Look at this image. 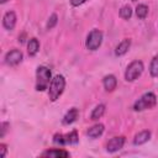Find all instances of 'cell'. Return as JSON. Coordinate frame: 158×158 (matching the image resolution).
Returning <instances> with one entry per match:
<instances>
[{"instance_id": "cell-1", "label": "cell", "mask_w": 158, "mask_h": 158, "mask_svg": "<svg viewBox=\"0 0 158 158\" xmlns=\"http://www.w3.org/2000/svg\"><path fill=\"white\" fill-rule=\"evenodd\" d=\"M65 88V79L63 75L57 74L56 77L52 78L51 83H49V88H48V96L51 101H57L59 99V96L63 94Z\"/></svg>"}, {"instance_id": "cell-2", "label": "cell", "mask_w": 158, "mask_h": 158, "mask_svg": "<svg viewBox=\"0 0 158 158\" xmlns=\"http://www.w3.org/2000/svg\"><path fill=\"white\" fill-rule=\"evenodd\" d=\"M52 74L49 68L44 65H40L36 69V90L37 91H43L48 88L51 80H52Z\"/></svg>"}, {"instance_id": "cell-3", "label": "cell", "mask_w": 158, "mask_h": 158, "mask_svg": "<svg viewBox=\"0 0 158 158\" xmlns=\"http://www.w3.org/2000/svg\"><path fill=\"white\" fill-rule=\"evenodd\" d=\"M157 104V96L154 93H144L135 104H133V110L135 111H143L147 109H152Z\"/></svg>"}, {"instance_id": "cell-4", "label": "cell", "mask_w": 158, "mask_h": 158, "mask_svg": "<svg viewBox=\"0 0 158 158\" xmlns=\"http://www.w3.org/2000/svg\"><path fill=\"white\" fill-rule=\"evenodd\" d=\"M144 69V65L141 60H133L132 63L128 64V67L126 68V72H125V79L127 81H133L136 80L143 72Z\"/></svg>"}, {"instance_id": "cell-5", "label": "cell", "mask_w": 158, "mask_h": 158, "mask_svg": "<svg viewBox=\"0 0 158 158\" xmlns=\"http://www.w3.org/2000/svg\"><path fill=\"white\" fill-rule=\"evenodd\" d=\"M102 43V32L99 30H93L89 32L86 41H85V46L89 51H96Z\"/></svg>"}, {"instance_id": "cell-6", "label": "cell", "mask_w": 158, "mask_h": 158, "mask_svg": "<svg viewBox=\"0 0 158 158\" xmlns=\"http://www.w3.org/2000/svg\"><path fill=\"white\" fill-rule=\"evenodd\" d=\"M53 142L57 144H77L79 142V137H78V132L74 130L69 133L62 135V133H56L53 136Z\"/></svg>"}, {"instance_id": "cell-7", "label": "cell", "mask_w": 158, "mask_h": 158, "mask_svg": "<svg viewBox=\"0 0 158 158\" xmlns=\"http://www.w3.org/2000/svg\"><path fill=\"white\" fill-rule=\"evenodd\" d=\"M125 141H126V139H125L123 136H117V137L111 138V139L107 142V144H106V151H107L109 153H115V152L120 151V149L123 147Z\"/></svg>"}, {"instance_id": "cell-8", "label": "cell", "mask_w": 158, "mask_h": 158, "mask_svg": "<svg viewBox=\"0 0 158 158\" xmlns=\"http://www.w3.org/2000/svg\"><path fill=\"white\" fill-rule=\"evenodd\" d=\"M22 52L20 49H11L5 56V63L7 65H17L22 60Z\"/></svg>"}, {"instance_id": "cell-9", "label": "cell", "mask_w": 158, "mask_h": 158, "mask_svg": "<svg viewBox=\"0 0 158 158\" xmlns=\"http://www.w3.org/2000/svg\"><path fill=\"white\" fill-rule=\"evenodd\" d=\"M16 20H17L16 14L14 11H7V12H5V15L2 17V26L6 30L11 31V30H14V27L16 25Z\"/></svg>"}, {"instance_id": "cell-10", "label": "cell", "mask_w": 158, "mask_h": 158, "mask_svg": "<svg viewBox=\"0 0 158 158\" xmlns=\"http://www.w3.org/2000/svg\"><path fill=\"white\" fill-rule=\"evenodd\" d=\"M41 156L49 157V158H67V157H69V152H67L64 149H59V148H52V149L44 151Z\"/></svg>"}, {"instance_id": "cell-11", "label": "cell", "mask_w": 158, "mask_h": 158, "mask_svg": "<svg viewBox=\"0 0 158 158\" xmlns=\"http://www.w3.org/2000/svg\"><path fill=\"white\" fill-rule=\"evenodd\" d=\"M102 84H104V88H105L106 91H114L116 89V85H117V79H116L115 75L109 74V75L104 77Z\"/></svg>"}, {"instance_id": "cell-12", "label": "cell", "mask_w": 158, "mask_h": 158, "mask_svg": "<svg viewBox=\"0 0 158 158\" xmlns=\"http://www.w3.org/2000/svg\"><path fill=\"white\" fill-rule=\"evenodd\" d=\"M130 47H131V40L130 38H125V40H122L117 46H116V48H115V54L116 56H123V54H126L127 52H128V49H130Z\"/></svg>"}, {"instance_id": "cell-13", "label": "cell", "mask_w": 158, "mask_h": 158, "mask_svg": "<svg viewBox=\"0 0 158 158\" xmlns=\"http://www.w3.org/2000/svg\"><path fill=\"white\" fill-rule=\"evenodd\" d=\"M78 116H79V110H78L77 107H72V109H69V111L64 115L62 122H63V125H70V123H73V122L78 118Z\"/></svg>"}, {"instance_id": "cell-14", "label": "cell", "mask_w": 158, "mask_h": 158, "mask_svg": "<svg viewBox=\"0 0 158 158\" xmlns=\"http://www.w3.org/2000/svg\"><path fill=\"white\" fill-rule=\"evenodd\" d=\"M104 130H105V127L102 123H96L88 130V136L90 138H98L104 133Z\"/></svg>"}, {"instance_id": "cell-15", "label": "cell", "mask_w": 158, "mask_h": 158, "mask_svg": "<svg viewBox=\"0 0 158 158\" xmlns=\"http://www.w3.org/2000/svg\"><path fill=\"white\" fill-rule=\"evenodd\" d=\"M149 138H151V132L147 131V130H144V131L138 132V133L135 136L133 143H135L136 146H139V144H143V143H146L147 141H149Z\"/></svg>"}, {"instance_id": "cell-16", "label": "cell", "mask_w": 158, "mask_h": 158, "mask_svg": "<svg viewBox=\"0 0 158 158\" xmlns=\"http://www.w3.org/2000/svg\"><path fill=\"white\" fill-rule=\"evenodd\" d=\"M38 49H40V42H38V40L35 38V37L31 38V40L28 41V43H27V52H28V56H31V57L36 56L37 52H38Z\"/></svg>"}, {"instance_id": "cell-17", "label": "cell", "mask_w": 158, "mask_h": 158, "mask_svg": "<svg viewBox=\"0 0 158 158\" xmlns=\"http://www.w3.org/2000/svg\"><path fill=\"white\" fill-rule=\"evenodd\" d=\"M104 114H105V105H104V104H99V105H96L95 109L91 111L90 120L96 121V120H99L100 117H102Z\"/></svg>"}, {"instance_id": "cell-18", "label": "cell", "mask_w": 158, "mask_h": 158, "mask_svg": "<svg viewBox=\"0 0 158 158\" xmlns=\"http://www.w3.org/2000/svg\"><path fill=\"white\" fill-rule=\"evenodd\" d=\"M136 15H137V17L141 19V20L146 19V16L148 15V6L144 5V4L137 5V7H136Z\"/></svg>"}, {"instance_id": "cell-19", "label": "cell", "mask_w": 158, "mask_h": 158, "mask_svg": "<svg viewBox=\"0 0 158 158\" xmlns=\"http://www.w3.org/2000/svg\"><path fill=\"white\" fill-rule=\"evenodd\" d=\"M149 73L152 77H158V56H154L151 65H149Z\"/></svg>"}, {"instance_id": "cell-20", "label": "cell", "mask_w": 158, "mask_h": 158, "mask_svg": "<svg viewBox=\"0 0 158 158\" xmlns=\"http://www.w3.org/2000/svg\"><path fill=\"white\" fill-rule=\"evenodd\" d=\"M120 16L125 20H128L131 16H132V9L128 6V5H125L120 9Z\"/></svg>"}, {"instance_id": "cell-21", "label": "cell", "mask_w": 158, "mask_h": 158, "mask_svg": "<svg viewBox=\"0 0 158 158\" xmlns=\"http://www.w3.org/2000/svg\"><path fill=\"white\" fill-rule=\"evenodd\" d=\"M57 21H58V16H57L56 14H52L51 17H49V20H48V22H47V28H48V30L53 28V27L57 25Z\"/></svg>"}, {"instance_id": "cell-22", "label": "cell", "mask_w": 158, "mask_h": 158, "mask_svg": "<svg viewBox=\"0 0 158 158\" xmlns=\"http://www.w3.org/2000/svg\"><path fill=\"white\" fill-rule=\"evenodd\" d=\"M9 126H10V125H9L7 122H2V123H1V133H0V137H1V138L5 136V133H6Z\"/></svg>"}, {"instance_id": "cell-23", "label": "cell", "mask_w": 158, "mask_h": 158, "mask_svg": "<svg viewBox=\"0 0 158 158\" xmlns=\"http://www.w3.org/2000/svg\"><path fill=\"white\" fill-rule=\"evenodd\" d=\"M0 151H1L0 156L4 158V157L6 156V152H7V147H6V144H5V143H1V144H0Z\"/></svg>"}, {"instance_id": "cell-24", "label": "cell", "mask_w": 158, "mask_h": 158, "mask_svg": "<svg viewBox=\"0 0 158 158\" xmlns=\"http://www.w3.org/2000/svg\"><path fill=\"white\" fill-rule=\"evenodd\" d=\"M86 0H70V4L73 5V6H79V5H81V4H84Z\"/></svg>"}, {"instance_id": "cell-25", "label": "cell", "mask_w": 158, "mask_h": 158, "mask_svg": "<svg viewBox=\"0 0 158 158\" xmlns=\"http://www.w3.org/2000/svg\"><path fill=\"white\" fill-rule=\"evenodd\" d=\"M6 1H9V0H0V2H1V4H5Z\"/></svg>"}, {"instance_id": "cell-26", "label": "cell", "mask_w": 158, "mask_h": 158, "mask_svg": "<svg viewBox=\"0 0 158 158\" xmlns=\"http://www.w3.org/2000/svg\"><path fill=\"white\" fill-rule=\"evenodd\" d=\"M132 1H137V0H132Z\"/></svg>"}]
</instances>
